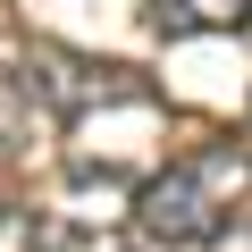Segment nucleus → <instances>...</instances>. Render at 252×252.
I'll return each mask as SVG.
<instances>
[{
    "mask_svg": "<svg viewBox=\"0 0 252 252\" xmlns=\"http://www.w3.org/2000/svg\"><path fill=\"white\" fill-rule=\"evenodd\" d=\"M252 202V143H193L135 185V235L160 252H210Z\"/></svg>",
    "mask_w": 252,
    "mask_h": 252,
    "instance_id": "obj_1",
    "label": "nucleus"
},
{
    "mask_svg": "<svg viewBox=\"0 0 252 252\" xmlns=\"http://www.w3.org/2000/svg\"><path fill=\"white\" fill-rule=\"evenodd\" d=\"M17 84H26L42 109H59V118H93V109H135V101H152V84H143L135 67H109V59L59 51V42H34V51L17 59Z\"/></svg>",
    "mask_w": 252,
    "mask_h": 252,
    "instance_id": "obj_2",
    "label": "nucleus"
},
{
    "mask_svg": "<svg viewBox=\"0 0 252 252\" xmlns=\"http://www.w3.org/2000/svg\"><path fill=\"white\" fill-rule=\"evenodd\" d=\"M0 252H93V244H76L59 219H42L26 202H0Z\"/></svg>",
    "mask_w": 252,
    "mask_h": 252,
    "instance_id": "obj_3",
    "label": "nucleus"
},
{
    "mask_svg": "<svg viewBox=\"0 0 252 252\" xmlns=\"http://www.w3.org/2000/svg\"><path fill=\"white\" fill-rule=\"evenodd\" d=\"M252 26V0H160V34H235Z\"/></svg>",
    "mask_w": 252,
    "mask_h": 252,
    "instance_id": "obj_4",
    "label": "nucleus"
},
{
    "mask_svg": "<svg viewBox=\"0 0 252 252\" xmlns=\"http://www.w3.org/2000/svg\"><path fill=\"white\" fill-rule=\"evenodd\" d=\"M152 252H160V244H152Z\"/></svg>",
    "mask_w": 252,
    "mask_h": 252,
    "instance_id": "obj_5",
    "label": "nucleus"
}]
</instances>
